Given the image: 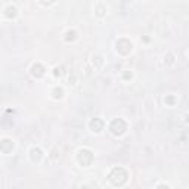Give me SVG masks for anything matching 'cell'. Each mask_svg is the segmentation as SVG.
Listing matches in <instances>:
<instances>
[{
  "instance_id": "cell-11",
  "label": "cell",
  "mask_w": 189,
  "mask_h": 189,
  "mask_svg": "<svg viewBox=\"0 0 189 189\" xmlns=\"http://www.w3.org/2000/svg\"><path fill=\"white\" fill-rule=\"evenodd\" d=\"M62 96V89H55V98H61Z\"/></svg>"
},
{
  "instance_id": "cell-7",
  "label": "cell",
  "mask_w": 189,
  "mask_h": 189,
  "mask_svg": "<svg viewBox=\"0 0 189 189\" xmlns=\"http://www.w3.org/2000/svg\"><path fill=\"white\" fill-rule=\"evenodd\" d=\"M90 129L93 131H100L102 129H104V121L102 120H99V118H94V120H92L90 121Z\"/></svg>"
},
{
  "instance_id": "cell-4",
  "label": "cell",
  "mask_w": 189,
  "mask_h": 189,
  "mask_svg": "<svg viewBox=\"0 0 189 189\" xmlns=\"http://www.w3.org/2000/svg\"><path fill=\"white\" fill-rule=\"evenodd\" d=\"M117 50L121 53V55H127L130 53L131 50V43L127 40V38H121L117 42Z\"/></svg>"
},
{
  "instance_id": "cell-8",
  "label": "cell",
  "mask_w": 189,
  "mask_h": 189,
  "mask_svg": "<svg viewBox=\"0 0 189 189\" xmlns=\"http://www.w3.org/2000/svg\"><path fill=\"white\" fill-rule=\"evenodd\" d=\"M40 158H42V149H38V148H33V149H31V160H33V161H36V163H38V161H40Z\"/></svg>"
},
{
  "instance_id": "cell-14",
  "label": "cell",
  "mask_w": 189,
  "mask_h": 189,
  "mask_svg": "<svg viewBox=\"0 0 189 189\" xmlns=\"http://www.w3.org/2000/svg\"><path fill=\"white\" fill-rule=\"evenodd\" d=\"M42 2L44 3V5H50V3H53L55 0H42Z\"/></svg>"
},
{
  "instance_id": "cell-1",
  "label": "cell",
  "mask_w": 189,
  "mask_h": 189,
  "mask_svg": "<svg viewBox=\"0 0 189 189\" xmlns=\"http://www.w3.org/2000/svg\"><path fill=\"white\" fill-rule=\"evenodd\" d=\"M127 177H129V174H127V171L123 167H114L110 173V180L115 186L124 185L127 182Z\"/></svg>"
},
{
  "instance_id": "cell-3",
  "label": "cell",
  "mask_w": 189,
  "mask_h": 189,
  "mask_svg": "<svg viewBox=\"0 0 189 189\" xmlns=\"http://www.w3.org/2000/svg\"><path fill=\"white\" fill-rule=\"evenodd\" d=\"M92 161H93V154L90 152L89 149H81L79 152V163L83 167H87Z\"/></svg>"
},
{
  "instance_id": "cell-13",
  "label": "cell",
  "mask_w": 189,
  "mask_h": 189,
  "mask_svg": "<svg viewBox=\"0 0 189 189\" xmlns=\"http://www.w3.org/2000/svg\"><path fill=\"white\" fill-rule=\"evenodd\" d=\"M174 98H166V104H173Z\"/></svg>"
},
{
  "instance_id": "cell-15",
  "label": "cell",
  "mask_w": 189,
  "mask_h": 189,
  "mask_svg": "<svg viewBox=\"0 0 189 189\" xmlns=\"http://www.w3.org/2000/svg\"><path fill=\"white\" fill-rule=\"evenodd\" d=\"M124 77H126V79H130V77H131V74H129V73H126V74H124Z\"/></svg>"
},
{
  "instance_id": "cell-2",
  "label": "cell",
  "mask_w": 189,
  "mask_h": 189,
  "mask_svg": "<svg viewBox=\"0 0 189 189\" xmlns=\"http://www.w3.org/2000/svg\"><path fill=\"white\" fill-rule=\"evenodd\" d=\"M110 130L112 131L115 136H121V135L127 130V124L124 123V120H121V118H115V120L111 123Z\"/></svg>"
},
{
  "instance_id": "cell-6",
  "label": "cell",
  "mask_w": 189,
  "mask_h": 189,
  "mask_svg": "<svg viewBox=\"0 0 189 189\" xmlns=\"http://www.w3.org/2000/svg\"><path fill=\"white\" fill-rule=\"evenodd\" d=\"M31 74L36 77V79H40V77H43V75H44V68H43V65H40V64L33 65Z\"/></svg>"
},
{
  "instance_id": "cell-9",
  "label": "cell",
  "mask_w": 189,
  "mask_h": 189,
  "mask_svg": "<svg viewBox=\"0 0 189 189\" xmlns=\"http://www.w3.org/2000/svg\"><path fill=\"white\" fill-rule=\"evenodd\" d=\"M6 16H8V18H15L16 16V8H13V6L6 8Z\"/></svg>"
},
{
  "instance_id": "cell-12",
  "label": "cell",
  "mask_w": 189,
  "mask_h": 189,
  "mask_svg": "<svg viewBox=\"0 0 189 189\" xmlns=\"http://www.w3.org/2000/svg\"><path fill=\"white\" fill-rule=\"evenodd\" d=\"M55 75H62V68H55Z\"/></svg>"
},
{
  "instance_id": "cell-5",
  "label": "cell",
  "mask_w": 189,
  "mask_h": 189,
  "mask_svg": "<svg viewBox=\"0 0 189 189\" xmlns=\"http://www.w3.org/2000/svg\"><path fill=\"white\" fill-rule=\"evenodd\" d=\"M13 149V142L9 140V139H3L0 140V151L5 154H9Z\"/></svg>"
},
{
  "instance_id": "cell-10",
  "label": "cell",
  "mask_w": 189,
  "mask_h": 189,
  "mask_svg": "<svg viewBox=\"0 0 189 189\" xmlns=\"http://www.w3.org/2000/svg\"><path fill=\"white\" fill-rule=\"evenodd\" d=\"M75 38V31H68V34H67V40H74Z\"/></svg>"
}]
</instances>
